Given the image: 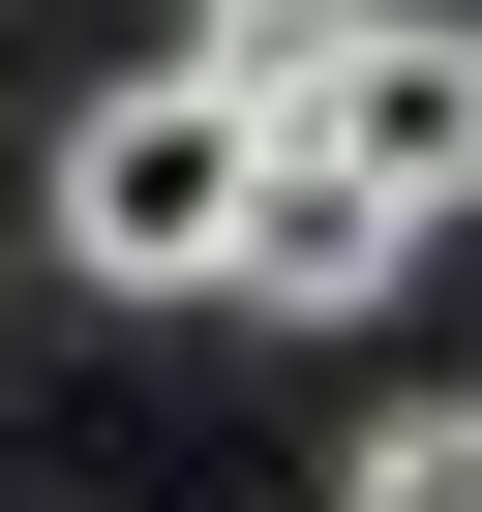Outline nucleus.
I'll return each mask as SVG.
<instances>
[{
    "mask_svg": "<svg viewBox=\"0 0 482 512\" xmlns=\"http://www.w3.org/2000/svg\"><path fill=\"white\" fill-rule=\"evenodd\" d=\"M332 512H482V392H392V422H362V482H332Z\"/></svg>",
    "mask_w": 482,
    "mask_h": 512,
    "instance_id": "obj_4",
    "label": "nucleus"
},
{
    "mask_svg": "<svg viewBox=\"0 0 482 512\" xmlns=\"http://www.w3.org/2000/svg\"><path fill=\"white\" fill-rule=\"evenodd\" d=\"M241 151H272V121H241L211 61H121V91L61 121V272H91V302H211V241H241Z\"/></svg>",
    "mask_w": 482,
    "mask_h": 512,
    "instance_id": "obj_1",
    "label": "nucleus"
},
{
    "mask_svg": "<svg viewBox=\"0 0 482 512\" xmlns=\"http://www.w3.org/2000/svg\"><path fill=\"white\" fill-rule=\"evenodd\" d=\"M392 272H422V211H392V181H332L302 121L241 151V241H211V302H302V332H362Z\"/></svg>",
    "mask_w": 482,
    "mask_h": 512,
    "instance_id": "obj_3",
    "label": "nucleus"
},
{
    "mask_svg": "<svg viewBox=\"0 0 482 512\" xmlns=\"http://www.w3.org/2000/svg\"><path fill=\"white\" fill-rule=\"evenodd\" d=\"M302 151H332V181H392V211L452 241V211H482V31H452V0H362V31L302 61Z\"/></svg>",
    "mask_w": 482,
    "mask_h": 512,
    "instance_id": "obj_2",
    "label": "nucleus"
},
{
    "mask_svg": "<svg viewBox=\"0 0 482 512\" xmlns=\"http://www.w3.org/2000/svg\"><path fill=\"white\" fill-rule=\"evenodd\" d=\"M332 31H362V0H211V31H181V61H211L241 121H302V61H332Z\"/></svg>",
    "mask_w": 482,
    "mask_h": 512,
    "instance_id": "obj_5",
    "label": "nucleus"
}]
</instances>
